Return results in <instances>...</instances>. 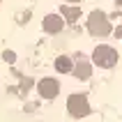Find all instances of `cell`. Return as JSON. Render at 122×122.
Wrapping results in <instances>:
<instances>
[{
  "mask_svg": "<svg viewBox=\"0 0 122 122\" xmlns=\"http://www.w3.org/2000/svg\"><path fill=\"white\" fill-rule=\"evenodd\" d=\"M88 30H90V35H95V37H106V35H111V21H108V16L104 12H92L88 16Z\"/></svg>",
  "mask_w": 122,
  "mask_h": 122,
  "instance_id": "6da1fadb",
  "label": "cell"
},
{
  "mask_svg": "<svg viewBox=\"0 0 122 122\" xmlns=\"http://www.w3.org/2000/svg\"><path fill=\"white\" fill-rule=\"evenodd\" d=\"M92 62L102 69H111L117 62V51L113 46H97L92 53Z\"/></svg>",
  "mask_w": 122,
  "mask_h": 122,
  "instance_id": "7a4b0ae2",
  "label": "cell"
},
{
  "mask_svg": "<svg viewBox=\"0 0 122 122\" xmlns=\"http://www.w3.org/2000/svg\"><path fill=\"white\" fill-rule=\"evenodd\" d=\"M67 111H69L74 117H85V115L90 113L88 97H85V95H71V97L67 99Z\"/></svg>",
  "mask_w": 122,
  "mask_h": 122,
  "instance_id": "3957f363",
  "label": "cell"
},
{
  "mask_svg": "<svg viewBox=\"0 0 122 122\" xmlns=\"http://www.w3.org/2000/svg\"><path fill=\"white\" fill-rule=\"evenodd\" d=\"M90 74H92V65H90V60L85 58V55H76L74 76H76V78H81V81H85V78H90Z\"/></svg>",
  "mask_w": 122,
  "mask_h": 122,
  "instance_id": "277c9868",
  "label": "cell"
},
{
  "mask_svg": "<svg viewBox=\"0 0 122 122\" xmlns=\"http://www.w3.org/2000/svg\"><path fill=\"white\" fill-rule=\"evenodd\" d=\"M37 90H39V95L44 97V99H53V97L60 92V85H58L55 78H41L39 85H37Z\"/></svg>",
  "mask_w": 122,
  "mask_h": 122,
  "instance_id": "5b68a950",
  "label": "cell"
},
{
  "mask_svg": "<svg viewBox=\"0 0 122 122\" xmlns=\"http://www.w3.org/2000/svg\"><path fill=\"white\" fill-rule=\"evenodd\" d=\"M44 30L46 32H51V35H55V32H60L62 28H65V19L62 16H58V14H48V16H44Z\"/></svg>",
  "mask_w": 122,
  "mask_h": 122,
  "instance_id": "8992f818",
  "label": "cell"
},
{
  "mask_svg": "<svg viewBox=\"0 0 122 122\" xmlns=\"http://www.w3.org/2000/svg\"><path fill=\"white\" fill-rule=\"evenodd\" d=\"M55 69H58V71H62V74L74 71V62H71V58H67V55H60V58L55 60Z\"/></svg>",
  "mask_w": 122,
  "mask_h": 122,
  "instance_id": "52a82bcc",
  "label": "cell"
},
{
  "mask_svg": "<svg viewBox=\"0 0 122 122\" xmlns=\"http://www.w3.org/2000/svg\"><path fill=\"white\" fill-rule=\"evenodd\" d=\"M62 16L71 23V21H76L81 16V7H62Z\"/></svg>",
  "mask_w": 122,
  "mask_h": 122,
  "instance_id": "ba28073f",
  "label": "cell"
},
{
  "mask_svg": "<svg viewBox=\"0 0 122 122\" xmlns=\"http://www.w3.org/2000/svg\"><path fill=\"white\" fill-rule=\"evenodd\" d=\"M2 58H5V60H9V62H14V60H16V55H14L12 51H5V53H2Z\"/></svg>",
  "mask_w": 122,
  "mask_h": 122,
  "instance_id": "9c48e42d",
  "label": "cell"
},
{
  "mask_svg": "<svg viewBox=\"0 0 122 122\" xmlns=\"http://www.w3.org/2000/svg\"><path fill=\"white\" fill-rule=\"evenodd\" d=\"M69 2H81V0H69Z\"/></svg>",
  "mask_w": 122,
  "mask_h": 122,
  "instance_id": "30bf717a",
  "label": "cell"
}]
</instances>
